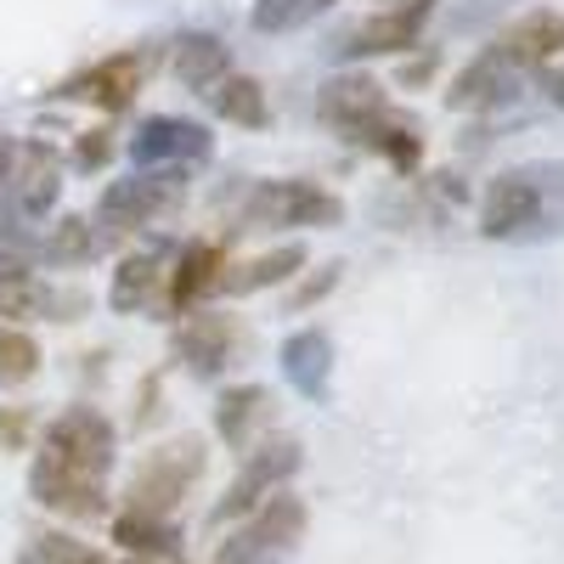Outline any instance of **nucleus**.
Masks as SVG:
<instances>
[{
	"instance_id": "nucleus-1",
	"label": "nucleus",
	"mask_w": 564,
	"mask_h": 564,
	"mask_svg": "<svg viewBox=\"0 0 564 564\" xmlns=\"http://www.w3.org/2000/svg\"><path fill=\"white\" fill-rule=\"evenodd\" d=\"M113 423L97 406H68L45 423L40 452L29 463V497L63 520H97L113 475Z\"/></svg>"
},
{
	"instance_id": "nucleus-11",
	"label": "nucleus",
	"mask_w": 564,
	"mask_h": 564,
	"mask_svg": "<svg viewBox=\"0 0 564 564\" xmlns=\"http://www.w3.org/2000/svg\"><path fill=\"white\" fill-rule=\"evenodd\" d=\"M441 0H401V7H384V12H372V18H356L339 40H334V52L345 63H361V57H395V52H412L423 23L435 18Z\"/></svg>"
},
{
	"instance_id": "nucleus-32",
	"label": "nucleus",
	"mask_w": 564,
	"mask_h": 564,
	"mask_svg": "<svg viewBox=\"0 0 564 564\" xmlns=\"http://www.w3.org/2000/svg\"><path fill=\"white\" fill-rule=\"evenodd\" d=\"M85 564H108V558H102V553H90V558H85Z\"/></svg>"
},
{
	"instance_id": "nucleus-22",
	"label": "nucleus",
	"mask_w": 564,
	"mask_h": 564,
	"mask_svg": "<svg viewBox=\"0 0 564 564\" xmlns=\"http://www.w3.org/2000/svg\"><path fill=\"white\" fill-rule=\"evenodd\" d=\"M300 265H305V243H282V249L254 254V260H243V265H226L220 289H226V294H254V289H271V282H289Z\"/></svg>"
},
{
	"instance_id": "nucleus-6",
	"label": "nucleus",
	"mask_w": 564,
	"mask_h": 564,
	"mask_svg": "<svg viewBox=\"0 0 564 564\" xmlns=\"http://www.w3.org/2000/svg\"><path fill=\"white\" fill-rule=\"evenodd\" d=\"M300 463H305V452H300L294 435H276V441L249 446V452H243V468H238V480L226 486V497H220V508H215V525L249 520L260 502H271L282 486L300 475Z\"/></svg>"
},
{
	"instance_id": "nucleus-25",
	"label": "nucleus",
	"mask_w": 564,
	"mask_h": 564,
	"mask_svg": "<svg viewBox=\"0 0 564 564\" xmlns=\"http://www.w3.org/2000/svg\"><path fill=\"white\" fill-rule=\"evenodd\" d=\"M40 372V345L23 327H0V390H18Z\"/></svg>"
},
{
	"instance_id": "nucleus-15",
	"label": "nucleus",
	"mask_w": 564,
	"mask_h": 564,
	"mask_svg": "<svg viewBox=\"0 0 564 564\" xmlns=\"http://www.w3.org/2000/svg\"><path fill=\"white\" fill-rule=\"evenodd\" d=\"M63 170H57V153L52 148H40V141H29V148L18 153V164H12V175H7V215L0 220H40L45 209L57 204V181Z\"/></svg>"
},
{
	"instance_id": "nucleus-2",
	"label": "nucleus",
	"mask_w": 564,
	"mask_h": 564,
	"mask_svg": "<svg viewBox=\"0 0 564 564\" xmlns=\"http://www.w3.org/2000/svg\"><path fill=\"white\" fill-rule=\"evenodd\" d=\"M564 52V18L558 12H531V18H520L513 29H502L486 52L468 63L457 79H452V90H446V102L452 108H463V113H475V108H497V102H508L513 97V85H520V74H531V68H542V63H553Z\"/></svg>"
},
{
	"instance_id": "nucleus-10",
	"label": "nucleus",
	"mask_w": 564,
	"mask_h": 564,
	"mask_svg": "<svg viewBox=\"0 0 564 564\" xmlns=\"http://www.w3.org/2000/svg\"><path fill=\"white\" fill-rule=\"evenodd\" d=\"M130 164L135 170H193L215 153V135L198 119H181V113H153L130 130Z\"/></svg>"
},
{
	"instance_id": "nucleus-12",
	"label": "nucleus",
	"mask_w": 564,
	"mask_h": 564,
	"mask_svg": "<svg viewBox=\"0 0 564 564\" xmlns=\"http://www.w3.org/2000/svg\"><path fill=\"white\" fill-rule=\"evenodd\" d=\"M141 79H148V57H141V52H108L97 63H85L79 74H68L52 97L57 102H90L102 113H124L135 102Z\"/></svg>"
},
{
	"instance_id": "nucleus-26",
	"label": "nucleus",
	"mask_w": 564,
	"mask_h": 564,
	"mask_svg": "<svg viewBox=\"0 0 564 564\" xmlns=\"http://www.w3.org/2000/svg\"><path fill=\"white\" fill-rule=\"evenodd\" d=\"M97 547H85L79 536H68V531H34L23 547H18V558L12 564H85Z\"/></svg>"
},
{
	"instance_id": "nucleus-9",
	"label": "nucleus",
	"mask_w": 564,
	"mask_h": 564,
	"mask_svg": "<svg viewBox=\"0 0 564 564\" xmlns=\"http://www.w3.org/2000/svg\"><path fill=\"white\" fill-rule=\"evenodd\" d=\"M170 350H175V361L193 367L198 379H215V372L238 367L249 356V322L231 316V311H198L170 334Z\"/></svg>"
},
{
	"instance_id": "nucleus-31",
	"label": "nucleus",
	"mask_w": 564,
	"mask_h": 564,
	"mask_svg": "<svg viewBox=\"0 0 564 564\" xmlns=\"http://www.w3.org/2000/svg\"><path fill=\"white\" fill-rule=\"evenodd\" d=\"M7 175H12V148L0 141V186H7Z\"/></svg>"
},
{
	"instance_id": "nucleus-5",
	"label": "nucleus",
	"mask_w": 564,
	"mask_h": 564,
	"mask_svg": "<svg viewBox=\"0 0 564 564\" xmlns=\"http://www.w3.org/2000/svg\"><path fill=\"white\" fill-rule=\"evenodd\" d=\"M305 520H311L305 502L294 491H276L220 542V553L209 564H289L294 547L305 542Z\"/></svg>"
},
{
	"instance_id": "nucleus-14",
	"label": "nucleus",
	"mask_w": 564,
	"mask_h": 564,
	"mask_svg": "<svg viewBox=\"0 0 564 564\" xmlns=\"http://www.w3.org/2000/svg\"><path fill=\"white\" fill-rule=\"evenodd\" d=\"M220 276H226V249L215 238H193V243H181L175 260H170V282H164V300L159 311L181 316V311H193L204 294L220 289Z\"/></svg>"
},
{
	"instance_id": "nucleus-17",
	"label": "nucleus",
	"mask_w": 564,
	"mask_h": 564,
	"mask_svg": "<svg viewBox=\"0 0 564 564\" xmlns=\"http://www.w3.org/2000/svg\"><path fill=\"white\" fill-rule=\"evenodd\" d=\"M170 249L164 243H148V249H130L113 271V289H108V305L113 311H153L164 300V282H170Z\"/></svg>"
},
{
	"instance_id": "nucleus-24",
	"label": "nucleus",
	"mask_w": 564,
	"mask_h": 564,
	"mask_svg": "<svg viewBox=\"0 0 564 564\" xmlns=\"http://www.w3.org/2000/svg\"><path fill=\"white\" fill-rule=\"evenodd\" d=\"M334 0H254V12H249V23L260 29V34H294V29H305L316 12H327Z\"/></svg>"
},
{
	"instance_id": "nucleus-3",
	"label": "nucleus",
	"mask_w": 564,
	"mask_h": 564,
	"mask_svg": "<svg viewBox=\"0 0 564 564\" xmlns=\"http://www.w3.org/2000/svg\"><path fill=\"white\" fill-rule=\"evenodd\" d=\"M564 226V164H520L502 170L480 193V231L486 238H536Z\"/></svg>"
},
{
	"instance_id": "nucleus-30",
	"label": "nucleus",
	"mask_w": 564,
	"mask_h": 564,
	"mask_svg": "<svg viewBox=\"0 0 564 564\" xmlns=\"http://www.w3.org/2000/svg\"><path fill=\"white\" fill-rule=\"evenodd\" d=\"M153 412H159V379H148V384H141V406H135V430H141V423H153Z\"/></svg>"
},
{
	"instance_id": "nucleus-4",
	"label": "nucleus",
	"mask_w": 564,
	"mask_h": 564,
	"mask_svg": "<svg viewBox=\"0 0 564 564\" xmlns=\"http://www.w3.org/2000/svg\"><path fill=\"white\" fill-rule=\"evenodd\" d=\"M204 468H209V441L204 435H175V441L153 446L135 463V475L124 486V513L130 520L175 525V513H181L186 497H193V486L204 480Z\"/></svg>"
},
{
	"instance_id": "nucleus-18",
	"label": "nucleus",
	"mask_w": 564,
	"mask_h": 564,
	"mask_svg": "<svg viewBox=\"0 0 564 564\" xmlns=\"http://www.w3.org/2000/svg\"><path fill=\"white\" fill-rule=\"evenodd\" d=\"M271 390L265 384H231L220 401H215V435L231 446V452H249L254 435L271 423Z\"/></svg>"
},
{
	"instance_id": "nucleus-23",
	"label": "nucleus",
	"mask_w": 564,
	"mask_h": 564,
	"mask_svg": "<svg viewBox=\"0 0 564 564\" xmlns=\"http://www.w3.org/2000/svg\"><path fill=\"white\" fill-rule=\"evenodd\" d=\"M113 542L135 558H181V531L175 525H159V520H130V513H119L113 520Z\"/></svg>"
},
{
	"instance_id": "nucleus-21",
	"label": "nucleus",
	"mask_w": 564,
	"mask_h": 564,
	"mask_svg": "<svg viewBox=\"0 0 564 564\" xmlns=\"http://www.w3.org/2000/svg\"><path fill=\"white\" fill-rule=\"evenodd\" d=\"M209 108H215L226 124H243V130H265V124H271L265 85H260L254 74H226V79L209 90Z\"/></svg>"
},
{
	"instance_id": "nucleus-33",
	"label": "nucleus",
	"mask_w": 564,
	"mask_h": 564,
	"mask_svg": "<svg viewBox=\"0 0 564 564\" xmlns=\"http://www.w3.org/2000/svg\"><path fill=\"white\" fill-rule=\"evenodd\" d=\"M170 564H181V558H170Z\"/></svg>"
},
{
	"instance_id": "nucleus-29",
	"label": "nucleus",
	"mask_w": 564,
	"mask_h": 564,
	"mask_svg": "<svg viewBox=\"0 0 564 564\" xmlns=\"http://www.w3.org/2000/svg\"><path fill=\"white\" fill-rule=\"evenodd\" d=\"M334 282H339V265H322V276H311V282H305V289L294 294V311H305V305H316V300H322L327 289H334Z\"/></svg>"
},
{
	"instance_id": "nucleus-19",
	"label": "nucleus",
	"mask_w": 564,
	"mask_h": 564,
	"mask_svg": "<svg viewBox=\"0 0 564 564\" xmlns=\"http://www.w3.org/2000/svg\"><path fill=\"white\" fill-rule=\"evenodd\" d=\"M170 68H175V79H181V85H193L198 97H209V90L231 74V52H226V40H220V34L193 29V34H181V40H175Z\"/></svg>"
},
{
	"instance_id": "nucleus-27",
	"label": "nucleus",
	"mask_w": 564,
	"mask_h": 564,
	"mask_svg": "<svg viewBox=\"0 0 564 564\" xmlns=\"http://www.w3.org/2000/svg\"><path fill=\"white\" fill-rule=\"evenodd\" d=\"M113 159V130L102 124V130H85L79 141H74V170H102Z\"/></svg>"
},
{
	"instance_id": "nucleus-13",
	"label": "nucleus",
	"mask_w": 564,
	"mask_h": 564,
	"mask_svg": "<svg viewBox=\"0 0 564 564\" xmlns=\"http://www.w3.org/2000/svg\"><path fill=\"white\" fill-rule=\"evenodd\" d=\"M316 113H322V124H334L345 141H356V135H367L372 124H379L384 113H395V108H390V97H384L379 79H367V74H339V79L322 85Z\"/></svg>"
},
{
	"instance_id": "nucleus-16",
	"label": "nucleus",
	"mask_w": 564,
	"mask_h": 564,
	"mask_svg": "<svg viewBox=\"0 0 564 564\" xmlns=\"http://www.w3.org/2000/svg\"><path fill=\"white\" fill-rule=\"evenodd\" d=\"M282 379H289L305 401H327L334 395V334L327 327H300L282 339Z\"/></svg>"
},
{
	"instance_id": "nucleus-8",
	"label": "nucleus",
	"mask_w": 564,
	"mask_h": 564,
	"mask_svg": "<svg viewBox=\"0 0 564 564\" xmlns=\"http://www.w3.org/2000/svg\"><path fill=\"white\" fill-rule=\"evenodd\" d=\"M186 193V170H141V175H124L113 181L102 204H97V226L119 243L124 231H141L148 220H159L164 209H175Z\"/></svg>"
},
{
	"instance_id": "nucleus-28",
	"label": "nucleus",
	"mask_w": 564,
	"mask_h": 564,
	"mask_svg": "<svg viewBox=\"0 0 564 564\" xmlns=\"http://www.w3.org/2000/svg\"><path fill=\"white\" fill-rule=\"evenodd\" d=\"M34 435V417L23 406H0V452H23Z\"/></svg>"
},
{
	"instance_id": "nucleus-7",
	"label": "nucleus",
	"mask_w": 564,
	"mask_h": 564,
	"mask_svg": "<svg viewBox=\"0 0 564 564\" xmlns=\"http://www.w3.org/2000/svg\"><path fill=\"white\" fill-rule=\"evenodd\" d=\"M243 226H339L345 220V198L327 193L316 181H260L249 186V198L238 204Z\"/></svg>"
},
{
	"instance_id": "nucleus-20",
	"label": "nucleus",
	"mask_w": 564,
	"mask_h": 564,
	"mask_svg": "<svg viewBox=\"0 0 564 564\" xmlns=\"http://www.w3.org/2000/svg\"><path fill=\"white\" fill-rule=\"evenodd\" d=\"M108 243L113 238L90 215H68V220L52 226V238H40L34 260H45V265H85V260H97Z\"/></svg>"
}]
</instances>
